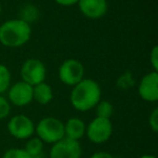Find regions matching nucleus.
Instances as JSON below:
<instances>
[{"mask_svg": "<svg viewBox=\"0 0 158 158\" xmlns=\"http://www.w3.org/2000/svg\"><path fill=\"white\" fill-rule=\"evenodd\" d=\"M0 13H1V5H0Z\"/></svg>", "mask_w": 158, "mask_h": 158, "instance_id": "obj_24", "label": "nucleus"}, {"mask_svg": "<svg viewBox=\"0 0 158 158\" xmlns=\"http://www.w3.org/2000/svg\"><path fill=\"white\" fill-rule=\"evenodd\" d=\"M84 65L76 59L65 60L59 68V78L66 86L74 87L84 79Z\"/></svg>", "mask_w": 158, "mask_h": 158, "instance_id": "obj_4", "label": "nucleus"}, {"mask_svg": "<svg viewBox=\"0 0 158 158\" xmlns=\"http://www.w3.org/2000/svg\"><path fill=\"white\" fill-rule=\"evenodd\" d=\"M139 95L146 102H156L158 100V74L151 72L141 79L139 85Z\"/></svg>", "mask_w": 158, "mask_h": 158, "instance_id": "obj_9", "label": "nucleus"}, {"mask_svg": "<svg viewBox=\"0 0 158 158\" xmlns=\"http://www.w3.org/2000/svg\"><path fill=\"white\" fill-rule=\"evenodd\" d=\"M148 125L153 132L158 131V108H155V110L152 112L151 116H149V119H148Z\"/></svg>", "mask_w": 158, "mask_h": 158, "instance_id": "obj_19", "label": "nucleus"}, {"mask_svg": "<svg viewBox=\"0 0 158 158\" xmlns=\"http://www.w3.org/2000/svg\"><path fill=\"white\" fill-rule=\"evenodd\" d=\"M149 60H151V64H152V67H153V70L154 72H157L158 70V48L156 46L154 47L153 50H152Z\"/></svg>", "mask_w": 158, "mask_h": 158, "instance_id": "obj_20", "label": "nucleus"}, {"mask_svg": "<svg viewBox=\"0 0 158 158\" xmlns=\"http://www.w3.org/2000/svg\"><path fill=\"white\" fill-rule=\"evenodd\" d=\"M95 114L97 117H101V118H108L110 119L114 112V107H113L112 103L108 101H100L99 103L95 105Z\"/></svg>", "mask_w": 158, "mask_h": 158, "instance_id": "obj_15", "label": "nucleus"}, {"mask_svg": "<svg viewBox=\"0 0 158 158\" xmlns=\"http://www.w3.org/2000/svg\"><path fill=\"white\" fill-rule=\"evenodd\" d=\"M90 158H114V156L107 152H97L93 155H91Z\"/></svg>", "mask_w": 158, "mask_h": 158, "instance_id": "obj_21", "label": "nucleus"}, {"mask_svg": "<svg viewBox=\"0 0 158 158\" xmlns=\"http://www.w3.org/2000/svg\"><path fill=\"white\" fill-rule=\"evenodd\" d=\"M8 131L18 140H26L34 134L35 125L29 117L25 115H16L8 123Z\"/></svg>", "mask_w": 158, "mask_h": 158, "instance_id": "obj_7", "label": "nucleus"}, {"mask_svg": "<svg viewBox=\"0 0 158 158\" xmlns=\"http://www.w3.org/2000/svg\"><path fill=\"white\" fill-rule=\"evenodd\" d=\"M88 139L95 144H102L110 140L113 133V125L110 119L95 117L86 128Z\"/></svg>", "mask_w": 158, "mask_h": 158, "instance_id": "obj_5", "label": "nucleus"}, {"mask_svg": "<svg viewBox=\"0 0 158 158\" xmlns=\"http://www.w3.org/2000/svg\"><path fill=\"white\" fill-rule=\"evenodd\" d=\"M24 149L29 154L31 158H39L42 156L44 142L39 138H31L27 141Z\"/></svg>", "mask_w": 158, "mask_h": 158, "instance_id": "obj_14", "label": "nucleus"}, {"mask_svg": "<svg viewBox=\"0 0 158 158\" xmlns=\"http://www.w3.org/2000/svg\"><path fill=\"white\" fill-rule=\"evenodd\" d=\"M54 1L59 5L64 6V7H69V6H74L78 3L79 0H54Z\"/></svg>", "mask_w": 158, "mask_h": 158, "instance_id": "obj_22", "label": "nucleus"}, {"mask_svg": "<svg viewBox=\"0 0 158 158\" xmlns=\"http://www.w3.org/2000/svg\"><path fill=\"white\" fill-rule=\"evenodd\" d=\"M47 76V69L44 64L40 60L28 59L24 62L21 68V77L23 81L27 82L31 86L44 82Z\"/></svg>", "mask_w": 158, "mask_h": 158, "instance_id": "obj_6", "label": "nucleus"}, {"mask_svg": "<svg viewBox=\"0 0 158 158\" xmlns=\"http://www.w3.org/2000/svg\"><path fill=\"white\" fill-rule=\"evenodd\" d=\"M11 84V73L3 64H0V94L8 90Z\"/></svg>", "mask_w": 158, "mask_h": 158, "instance_id": "obj_16", "label": "nucleus"}, {"mask_svg": "<svg viewBox=\"0 0 158 158\" xmlns=\"http://www.w3.org/2000/svg\"><path fill=\"white\" fill-rule=\"evenodd\" d=\"M78 6L81 13L91 20L102 18L107 11L106 0H79Z\"/></svg>", "mask_w": 158, "mask_h": 158, "instance_id": "obj_11", "label": "nucleus"}, {"mask_svg": "<svg viewBox=\"0 0 158 158\" xmlns=\"http://www.w3.org/2000/svg\"><path fill=\"white\" fill-rule=\"evenodd\" d=\"M10 110H11V106H10L8 100L0 95V119H3L9 116Z\"/></svg>", "mask_w": 158, "mask_h": 158, "instance_id": "obj_18", "label": "nucleus"}, {"mask_svg": "<svg viewBox=\"0 0 158 158\" xmlns=\"http://www.w3.org/2000/svg\"><path fill=\"white\" fill-rule=\"evenodd\" d=\"M101 101V88L93 79H82L75 85L70 93V103L75 110L87 112Z\"/></svg>", "mask_w": 158, "mask_h": 158, "instance_id": "obj_1", "label": "nucleus"}, {"mask_svg": "<svg viewBox=\"0 0 158 158\" xmlns=\"http://www.w3.org/2000/svg\"><path fill=\"white\" fill-rule=\"evenodd\" d=\"M53 99V90L47 82H40L33 87V100L41 105H47Z\"/></svg>", "mask_w": 158, "mask_h": 158, "instance_id": "obj_13", "label": "nucleus"}, {"mask_svg": "<svg viewBox=\"0 0 158 158\" xmlns=\"http://www.w3.org/2000/svg\"><path fill=\"white\" fill-rule=\"evenodd\" d=\"M35 131L37 132V138H39L44 143L49 144H54L65 138L64 123L54 117L42 118L37 123V127H35Z\"/></svg>", "mask_w": 158, "mask_h": 158, "instance_id": "obj_3", "label": "nucleus"}, {"mask_svg": "<svg viewBox=\"0 0 158 158\" xmlns=\"http://www.w3.org/2000/svg\"><path fill=\"white\" fill-rule=\"evenodd\" d=\"M31 35L28 22L16 19L10 20L0 26V42L8 48H19L26 44Z\"/></svg>", "mask_w": 158, "mask_h": 158, "instance_id": "obj_2", "label": "nucleus"}, {"mask_svg": "<svg viewBox=\"0 0 158 158\" xmlns=\"http://www.w3.org/2000/svg\"><path fill=\"white\" fill-rule=\"evenodd\" d=\"M81 153V146L78 141L63 138L53 144L50 158H80Z\"/></svg>", "mask_w": 158, "mask_h": 158, "instance_id": "obj_8", "label": "nucleus"}, {"mask_svg": "<svg viewBox=\"0 0 158 158\" xmlns=\"http://www.w3.org/2000/svg\"><path fill=\"white\" fill-rule=\"evenodd\" d=\"M9 100L13 105L26 106L33 101V86L25 81H19L9 88Z\"/></svg>", "mask_w": 158, "mask_h": 158, "instance_id": "obj_10", "label": "nucleus"}, {"mask_svg": "<svg viewBox=\"0 0 158 158\" xmlns=\"http://www.w3.org/2000/svg\"><path fill=\"white\" fill-rule=\"evenodd\" d=\"M140 158H157V157H156V156H154V155H149V154H146V155L141 156Z\"/></svg>", "mask_w": 158, "mask_h": 158, "instance_id": "obj_23", "label": "nucleus"}, {"mask_svg": "<svg viewBox=\"0 0 158 158\" xmlns=\"http://www.w3.org/2000/svg\"><path fill=\"white\" fill-rule=\"evenodd\" d=\"M2 158H31L24 148H10L3 154Z\"/></svg>", "mask_w": 158, "mask_h": 158, "instance_id": "obj_17", "label": "nucleus"}, {"mask_svg": "<svg viewBox=\"0 0 158 158\" xmlns=\"http://www.w3.org/2000/svg\"><path fill=\"white\" fill-rule=\"evenodd\" d=\"M64 131H65V138L78 141L86 133V125L81 119L76 117L69 118L64 123Z\"/></svg>", "mask_w": 158, "mask_h": 158, "instance_id": "obj_12", "label": "nucleus"}]
</instances>
